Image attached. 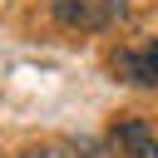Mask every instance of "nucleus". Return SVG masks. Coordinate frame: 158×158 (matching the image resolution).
Returning a JSON list of instances; mask_svg holds the SVG:
<instances>
[{"label":"nucleus","instance_id":"20e7f679","mask_svg":"<svg viewBox=\"0 0 158 158\" xmlns=\"http://www.w3.org/2000/svg\"><path fill=\"white\" fill-rule=\"evenodd\" d=\"M25 158H49V153H25Z\"/></svg>","mask_w":158,"mask_h":158},{"label":"nucleus","instance_id":"f257e3e1","mask_svg":"<svg viewBox=\"0 0 158 158\" xmlns=\"http://www.w3.org/2000/svg\"><path fill=\"white\" fill-rule=\"evenodd\" d=\"M54 20L69 30H109L123 15V0H49Z\"/></svg>","mask_w":158,"mask_h":158},{"label":"nucleus","instance_id":"f03ea898","mask_svg":"<svg viewBox=\"0 0 158 158\" xmlns=\"http://www.w3.org/2000/svg\"><path fill=\"white\" fill-rule=\"evenodd\" d=\"M109 148L114 158H158V133L143 118H118L109 133Z\"/></svg>","mask_w":158,"mask_h":158},{"label":"nucleus","instance_id":"7ed1b4c3","mask_svg":"<svg viewBox=\"0 0 158 158\" xmlns=\"http://www.w3.org/2000/svg\"><path fill=\"white\" fill-rule=\"evenodd\" d=\"M114 74L128 79V84L153 89V84H158V40H148V44H138V49H123V54L114 59Z\"/></svg>","mask_w":158,"mask_h":158}]
</instances>
